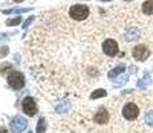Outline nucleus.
<instances>
[{"label":"nucleus","instance_id":"obj_1","mask_svg":"<svg viewBox=\"0 0 153 133\" xmlns=\"http://www.w3.org/2000/svg\"><path fill=\"white\" fill-rule=\"evenodd\" d=\"M88 15H89V8L84 4H75L69 8V16L77 22L87 19Z\"/></svg>","mask_w":153,"mask_h":133},{"label":"nucleus","instance_id":"obj_2","mask_svg":"<svg viewBox=\"0 0 153 133\" xmlns=\"http://www.w3.org/2000/svg\"><path fill=\"white\" fill-rule=\"evenodd\" d=\"M8 80V84H10L11 88L13 89H20V88L24 87V76L19 72H12L10 76L7 77Z\"/></svg>","mask_w":153,"mask_h":133},{"label":"nucleus","instance_id":"obj_3","mask_svg":"<svg viewBox=\"0 0 153 133\" xmlns=\"http://www.w3.org/2000/svg\"><path fill=\"white\" fill-rule=\"evenodd\" d=\"M123 116L129 121L136 120L137 116H139V108H137V105L134 103H128L124 106V109H123Z\"/></svg>","mask_w":153,"mask_h":133},{"label":"nucleus","instance_id":"obj_4","mask_svg":"<svg viewBox=\"0 0 153 133\" xmlns=\"http://www.w3.org/2000/svg\"><path fill=\"white\" fill-rule=\"evenodd\" d=\"M102 51L108 56H116L119 52V45L113 39H107L102 43Z\"/></svg>","mask_w":153,"mask_h":133},{"label":"nucleus","instance_id":"obj_5","mask_svg":"<svg viewBox=\"0 0 153 133\" xmlns=\"http://www.w3.org/2000/svg\"><path fill=\"white\" fill-rule=\"evenodd\" d=\"M23 111H24V113L28 114V116H35V114H36L37 106L32 97H25V99L23 100Z\"/></svg>","mask_w":153,"mask_h":133},{"label":"nucleus","instance_id":"obj_6","mask_svg":"<svg viewBox=\"0 0 153 133\" xmlns=\"http://www.w3.org/2000/svg\"><path fill=\"white\" fill-rule=\"evenodd\" d=\"M27 125H28L27 120L22 116L15 117V119L11 121V129H12L13 133H22L25 128H27Z\"/></svg>","mask_w":153,"mask_h":133},{"label":"nucleus","instance_id":"obj_7","mask_svg":"<svg viewBox=\"0 0 153 133\" xmlns=\"http://www.w3.org/2000/svg\"><path fill=\"white\" fill-rule=\"evenodd\" d=\"M132 55H133V57L136 59L137 61H145L146 59H148V56L151 55V52H149V49L146 48L145 45H137L133 48Z\"/></svg>","mask_w":153,"mask_h":133},{"label":"nucleus","instance_id":"obj_8","mask_svg":"<svg viewBox=\"0 0 153 133\" xmlns=\"http://www.w3.org/2000/svg\"><path fill=\"white\" fill-rule=\"evenodd\" d=\"M108 120H109V114H108V112L105 109H100L95 114V121L97 124H105L108 123Z\"/></svg>","mask_w":153,"mask_h":133},{"label":"nucleus","instance_id":"obj_9","mask_svg":"<svg viewBox=\"0 0 153 133\" xmlns=\"http://www.w3.org/2000/svg\"><path fill=\"white\" fill-rule=\"evenodd\" d=\"M139 37H140V31H139L137 28H134V27L129 28L128 31L125 32V40H128V41L137 40Z\"/></svg>","mask_w":153,"mask_h":133},{"label":"nucleus","instance_id":"obj_10","mask_svg":"<svg viewBox=\"0 0 153 133\" xmlns=\"http://www.w3.org/2000/svg\"><path fill=\"white\" fill-rule=\"evenodd\" d=\"M71 108V104H69V101H60L59 104H56L55 105V109H56V112H59V113H61V112H67L68 109Z\"/></svg>","mask_w":153,"mask_h":133},{"label":"nucleus","instance_id":"obj_11","mask_svg":"<svg viewBox=\"0 0 153 133\" xmlns=\"http://www.w3.org/2000/svg\"><path fill=\"white\" fill-rule=\"evenodd\" d=\"M143 12L145 15H153V0H145L144 1Z\"/></svg>","mask_w":153,"mask_h":133},{"label":"nucleus","instance_id":"obj_12","mask_svg":"<svg viewBox=\"0 0 153 133\" xmlns=\"http://www.w3.org/2000/svg\"><path fill=\"white\" fill-rule=\"evenodd\" d=\"M151 82H152V80H151V75L149 73H146L145 76H144V79L143 80H140L139 82H137V85H139V88H141V89H145L148 85H151Z\"/></svg>","mask_w":153,"mask_h":133},{"label":"nucleus","instance_id":"obj_13","mask_svg":"<svg viewBox=\"0 0 153 133\" xmlns=\"http://www.w3.org/2000/svg\"><path fill=\"white\" fill-rule=\"evenodd\" d=\"M124 71H125V67L124 65H119V67L113 68L112 71H109V73H108V77L113 79V77H116V76H119L120 73H123Z\"/></svg>","mask_w":153,"mask_h":133},{"label":"nucleus","instance_id":"obj_14","mask_svg":"<svg viewBox=\"0 0 153 133\" xmlns=\"http://www.w3.org/2000/svg\"><path fill=\"white\" fill-rule=\"evenodd\" d=\"M45 128H47L45 120L40 119L39 120V124H37V126H36V133H45Z\"/></svg>","mask_w":153,"mask_h":133},{"label":"nucleus","instance_id":"obj_15","mask_svg":"<svg viewBox=\"0 0 153 133\" xmlns=\"http://www.w3.org/2000/svg\"><path fill=\"white\" fill-rule=\"evenodd\" d=\"M104 96H107V91L104 89H97L93 93H91V99H99V97H104Z\"/></svg>","mask_w":153,"mask_h":133},{"label":"nucleus","instance_id":"obj_16","mask_svg":"<svg viewBox=\"0 0 153 133\" xmlns=\"http://www.w3.org/2000/svg\"><path fill=\"white\" fill-rule=\"evenodd\" d=\"M145 123L148 124V125L153 126V111H151V112H148V113H146V116H145Z\"/></svg>","mask_w":153,"mask_h":133},{"label":"nucleus","instance_id":"obj_17","mask_svg":"<svg viewBox=\"0 0 153 133\" xmlns=\"http://www.w3.org/2000/svg\"><path fill=\"white\" fill-rule=\"evenodd\" d=\"M20 22H22V17L17 16V17H15V19L7 20V22H5V24H7V25H16V24H19Z\"/></svg>","mask_w":153,"mask_h":133},{"label":"nucleus","instance_id":"obj_18","mask_svg":"<svg viewBox=\"0 0 153 133\" xmlns=\"http://www.w3.org/2000/svg\"><path fill=\"white\" fill-rule=\"evenodd\" d=\"M11 69H12V65H11V64H3V65L0 67V72H1V75H5L7 71H11Z\"/></svg>","mask_w":153,"mask_h":133},{"label":"nucleus","instance_id":"obj_19","mask_svg":"<svg viewBox=\"0 0 153 133\" xmlns=\"http://www.w3.org/2000/svg\"><path fill=\"white\" fill-rule=\"evenodd\" d=\"M126 80H128V76L124 75V76H121V77H119V79H117V81L114 82V84H116L117 87H120V85L125 84V82H126Z\"/></svg>","mask_w":153,"mask_h":133},{"label":"nucleus","instance_id":"obj_20","mask_svg":"<svg viewBox=\"0 0 153 133\" xmlns=\"http://www.w3.org/2000/svg\"><path fill=\"white\" fill-rule=\"evenodd\" d=\"M32 20H33V16H31V17H29V19L27 20V22L24 23V25H23V28H27V27H28L29 24H31V22H32Z\"/></svg>","mask_w":153,"mask_h":133},{"label":"nucleus","instance_id":"obj_21","mask_svg":"<svg viewBox=\"0 0 153 133\" xmlns=\"http://www.w3.org/2000/svg\"><path fill=\"white\" fill-rule=\"evenodd\" d=\"M0 133H8V132L5 131V128H0Z\"/></svg>","mask_w":153,"mask_h":133},{"label":"nucleus","instance_id":"obj_22","mask_svg":"<svg viewBox=\"0 0 153 133\" xmlns=\"http://www.w3.org/2000/svg\"><path fill=\"white\" fill-rule=\"evenodd\" d=\"M13 1H16V3H22L23 0H13Z\"/></svg>","mask_w":153,"mask_h":133},{"label":"nucleus","instance_id":"obj_23","mask_svg":"<svg viewBox=\"0 0 153 133\" xmlns=\"http://www.w3.org/2000/svg\"><path fill=\"white\" fill-rule=\"evenodd\" d=\"M28 133H32V132H28Z\"/></svg>","mask_w":153,"mask_h":133}]
</instances>
